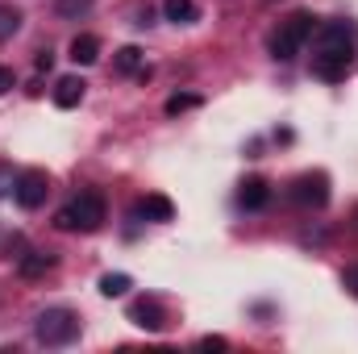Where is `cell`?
I'll use <instances>...</instances> for the list:
<instances>
[{
	"instance_id": "obj_1",
	"label": "cell",
	"mask_w": 358,
	"mask_h": 354,
	"mask_svg": "<svg viewBox=\"0 0 358 354\" xmlns=\"http://www.w3.org/2000/svg\"><path fill=\"white\" fill-rule=\"evenodd\" d=\"M355 63V25L329 21L317 25V55H313V76L321 80H342Z\"/></svg>"
},
{
	"instance_id": "obj_2",
	"label": "cell",
	"mask_w": 358,
	"mask_h": 354,
	"mask_svg": "<svg viewBox=\"0 0 358 354\" xmlns=\"http://www.w3.org/2000/svg\"><path fill=\"white\" fill-rule=\"evenodd\" d=\"M100 221H104V196L100 192H84L80 200H71L67 208H59L55 213V225L63 229V234H76V229H100Z\"/></svg>"
},
{
	"instance_id": "obj_3",
	"label": "cell",
	"mask_w": 358,
	"mask_h": 354,
	"mask_svg": "<svg viewBox=\"0 0 358 354\" xmlns=\"http://www.w3.org/2000/svg\"><path fill=\"white\" fill-rule=\"evenodd\" d=\"M313 34H317V17H313V13H292V17L275 29V38H271V55H275L279 63H287V59L300 55V46H304Z\"/></svg>"
},
{
	"instance_id": "obj_4",
	"label": "cell",
	"mask_w": 358,
	"mask_h": 354,
	"mask_svg": "<svg viewBox=\"0 0 358 354\" xmlns=\"http://www.w3.org/2000/svg\"><path fill=\"white\" fill-rule=\"evenodd\" d=\"M34 334H38L42 346H67V342L80 338V317H76L71 309H46V313L38 317Z\"/></svg>"
},
{
	"instance_id": "obj_5",
	"label": "cell",
	"mask_w": 358,
	"mask_h": 354,
	"mask_svg": "<svg viewBox=\"0 0 358 354\" xmlns=\"http://www.w3.org/2000/svg\"><path fill=\"white\" fill-rule=\"evenodd\" d=\"M46 192H50L46 171H25V176H17V187H13V196H17L21 208H38V204H46Z\"/></svg>"
},
{
	"instance_id": "obj_6",
	"label": "cell",
	"mask_w": 358,
	"mask_h": 354,
	"mask_svg": "<svg viewBox=\"0 0 358 354\" xmlns=\"http://www.w3.org/2000/svg\"><path fill=\"white\" fill-rule=\"evenodd\" d=\"M292 200L296 204H304V208H321L325 200H329V179L321 176H300L296 183H292Z\"/></svg>"
},
{
	"instance_id": "obj_7",
	"label": "cell",
	"mask_w": 358,
	"mask_h": 354,
	"mask_svg": "<svg viewBox=\"0 0 358 354\" xmlns=\"http://www.w3.org/2000/svg\"><path fill=\"white\" fill-rule=\"evenodd\" d=\"M129 321H134V325H142V330H150V334H159V330L167 325V313H163V304H159V300H150V296H146V300H138V304L129 309Z\"/></svg>"
},
{
	"instance_id": "obj_8",
	"label": "cell",
	"mask_w": 358,
	"mask_h": 354,
	"mask_svg": "<svg viewBox=\"0 0 358 354\" xmlns=\"http://www.w3.org/2000/svg\"><path fill=\"white\" fill-rule=\"evenodd\" d=\"M267 200H271V183H267V179L250 176L242 187H238V204H242V208H250V213L267 208Z\"/></svg>"
},
{
	"instance_id": "obj_9",
	"label": "cell",
	"mask_w": 358,
	"mask_h": 354,
	"mask_svg": "<svg viewBox=\"0 0 358 354\" xmlns=\"http://www.w3.org/2000/svg\"><path fill=\"white\" fill-rule=\"evenodd\" d=\"M84 88H88V84H84L80 76H63V80L55 84V104H59V108H76V104L84 100Z\"/></svg>"
},
{
	"instance_id": "obj_10",
	"label": "cell",
	"mask_w": 358,
	"mask_h": 354,
	"mask_svg": "<svg viewBox=\"0 0 358 354\" xmlns=\"http://www.w3.org/2000/svg\"><path fill=\"white\" fill-rule=\"evenodd\" d=\"M96 59H100V38H96V34H76V38H71V63L92 67Z\"/></svg>"
},
{
	"instance_id": "obj_11",
	"label": "cell",
	"mask_w": 358,
	"mask_h": 354,
	"mask_svg": "<svg viewBox=\"0 0 358 354\" xmlns=\"http://www.w3.org/2000/svg\"><path fill=\"white\" fill-rule=\"evenodd\" d=\"M50 267H55V255H46V250H29V255H21L17 271H21L25 279H42Z\"/></svg>"
},
{
	"instance_id": "obj_12",
	"label": "cell",
	"mask_w": 358,
	"mask_h": 354,
	"mask_svg": "<svg viewBox=\"0 0 358 354\" xmlns=\"http://www.w3.org/2000/svg\"><path fill=\"white\" fill-rule=\"evenodd\" d=\"M138 217H146V221H171V217H176V204H171L167 196H146V200L138 204Z\"/></svg>"
},
{
	"instance_id": "obj_13",
	"label": "cell",
	"mask_w": 358,
	"mask_h": 354,
	"mask_svg": "<svg viewBox=\"0 0 358 354\" xmlns=\"http://www.w3.org/2000/svg\"><path fill=\"white\" fill-rule=\"evenodd\" d=\"M117 71H121V76H142V80L150 76V71L142 67V50H138V46H121V50H117Z\"/></svg>"
},
{
	"instance_id": "obj_14",
	"label": "cell",
	"mask_w": 358,
	"mask_h": 354,
	"mask_svg": "<svg viewBox=\"0 0 358 354\" xmlns=\"http://www.w3.org/2000/svg\"><path fill=\"white\" fill-rule=\"evenodd\" d=\"M163 17L176 21V25L196 21V0H163Z\"/></svg>"
},
{
	"instance_id": "obj_15",
	"label": "cell",
	"mask_w": 358,
	"mask_h": 354,
	"mask_svg": "<svg viewBox=\"0 0 358 354\" xmlns=\"http://www.w3.org/2000/svg\"><path fill=\"white\" fill-rule=\"evenodd\" d=\"M129 288H134V279H129V275H121V271H117V275H104V279H100V292H104L108 300H113V296H125Z\"/></svg>"
},
{
	"instance_id": "obj_16",
	"label": "cell",
	"mask_w": 358,
	"mask_h": 354,
	"mask_svg": "<svg viewBox=\"0 0 358 354\" xmlns=\"http://www.w3.org/2000/svg\"><path fill=\"white\" fill-rule=\"evenodd\" d=\"M17 29H21V13H17L13 4H4V8H0V42H8Z\"/></svg>"
},
{
	"instance_id": "obj_17",
	"label": "cell",
	"mask_w": 358,
	"mask_h": 354,
	"mask_svg": "<svg viewBox=\"0 0 358 354\" xmlns=\"http://www.w3.org/2000/svg\"><path fill=\"white\" fill-rule=\"evenodd\" d=\"M92 0H59V13L63 17H76V13H88Z\"/></svg>"
},
{
	"instance_id": "obj_18",
	"label": "cell",
	"mask_w": 358,
	"mask_h": 354,
	"mask_svg": "<svg viewBox=\"0 0 358 354\" xmlns=\"http://www.w3.org/2000/svg\"><path fill=\"white\" fill-rule=\"evenodd\" d=\"M192 104H196V96H171V100H167V113L176 117V113H183V108H192Z\"/></svg>"
},
{
	"instance_id": "obj_19",
	"label": "cell",
	"mask_w": 358,
	"mask_h": 354,
	"mask_svg": "<svg viewBox=\"0 0 358 354\" xmlns=\"http://www.w3.org/2000/svg\"><path fill=\"white\" fill-rule=\"evenodd\" d=\"M17 88V76H13V67H0V96L4 92H13Z\"/></svg>"
},
{
	"instance_id": "obj_20",
	"label": "cell",
	"mask_w": 358,
	"mask_h": 354,
	"mask_svg": "<svg viewBox=\"0 0 358 354\" xmlns=\"http://www.w3.org/2000/svg\"><path fill=\"white\" fill-rule=\"evenodd\" d=\"M342 283H346V292H350V296H358V267H350V271L342 275Z\"/></svg>"
},
{
	"instance_id": "obj_21",
	"label": "cell",
	"mask_w": 358,
	"mask_h": 354,
	"mask_svg": "<svg viewBox=\"0 0 358 354\" xmlns=\"http://www.w3.org/2000/svg\"><path fill=\"white\" fill-rule=\"evenodd\" d=\"M34 63H38V71H50V67H55V55H50V50H42Z\"/></svg>"
},
{
	"instance_id": "obj_22",
	"label": "cell",
	"mask_w": 358,
	"mask_h": 354,
	"mask_svg": "<svg viewBox=\"0 0 358 354\" xmlns=\"http://www.w3.org/2000/svg\"><path fill=\"white\" fill-rule=\"evenodd\" d=\"M200 351H225V338H200Z\"/></svg>"
},
{
	"instance_id": "obj_23",
	"label": "cell",
	"mask_w": 358,
	"mask_h": 354,
	"mask_svg": "<svg viewBox=\"0 0 358 354\" xmlns=\"http://www.w3.org/2000/svg\"><path fill=\"white\" fill-rule=\"evenodd\" d=\"M8 187H17V179L8 176L4 167H0V196H8Z\"/></svg>"
}]
</instances>
